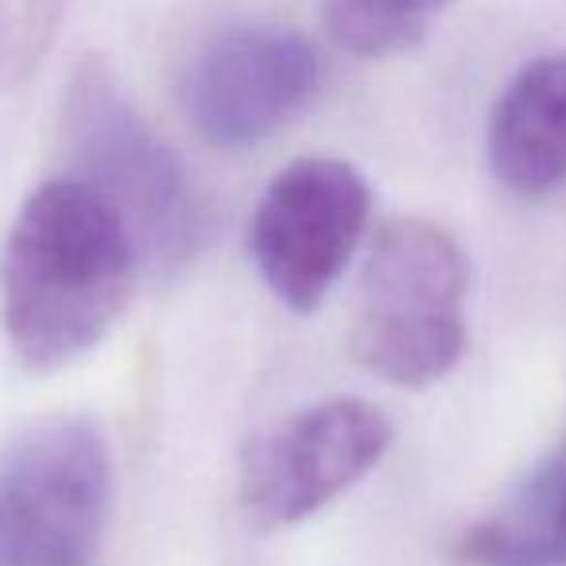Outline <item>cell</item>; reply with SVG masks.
Masks as SVG:
<instances>
[{
    "label": "cell",
    "mask_w": 566,
    "mask_h": 566,
    "mask_svg": "<svg viewBox=\"0 0 566 566\" xmlns=\"http://www.w3.org/2000/svg\"><path fill=\"white\" fill-rule=\"evenodd\" d=\"M140 256L120 218L59 175L20 202L0 249V331L28 373L97 349L133 303Z\"/></svg>",
    "instance_id": "cell-1"
},
{
    "label": "cell",
    "mask_w": 566,
    "mask_h": 566,
    "mask_svg": "<svg viewBox=\"0 0 566 566\" xmlns=\"http://www.w3.org/2000/svg\"><path fill=\"white\" fill-rule=\"evenodd\" d=\"M470 260L427 218H388L369 244L357 283L349 354L396 388H431L458 369L465 331Z\"/></svg>",
    "instance_id": "cell-3"
},
{
    "label": "cell",
    "mask_w": 566,
    "mask_h": 566,
    "mask_svg": "<svg viewBox=\"0 0 566 566\" xmlns=\"http://www.w3.org/2000/svg\"><path fill=\"white\" fill-rule=\"evenodd\" d=\"M66 175L86 182L128 229L140 272L179 275L198 256L206 210L187 164L148 125L102 55H86L71 74L59 113Z\"/></svg>",
    "instance_id": "cell-2"
},
{
    "label": "cell",
    "mask_w": 566,
    "mask_h": 566,
    "mask_svg": "<svg viewBox=\"0 0 566 566\" xmlns=\"http://www.w3.org/2000/svg\"><path fill=\"white\" fill-rule=\"evenodd\" d=\"M66 0H0V86H24L48 59Z\"/></svg>",
    "instance_id": "cell-11"
},
{
    "label": "cell",
    "mask_w": 566,
    "mask_h": 566,
    "mask_svg": "<svg viewBox=\"0 0 566 566\" xmlns=\"http://www.w3.org/2000/svg\"><path fill=\"white\" fill-rule=\"evenodd\" d=\"M373 218V190L354 164L307 156L287 164L260 195L249 252L268 292L295 315H315Z\"/></svg>",
    "instance_id": "cell-6"
},
{
    "label": "cell",
    "mask_w": 566,
    "mask_h": 566,
    "mask_svg": "<svg viewBox=\"0 0 566 566\" xmlns=\"http://www.w3.org/2000/svg\"><path fill=\"white\" fill-rule=\"evenodd\" d=\"M396 439L385 408L334 396L264 427L237 458V501L256 532H283L365 481Z\"/></svg>",
    "instance_id": "cell-5"
},
{
    "label": "cell",
    "mask_w": 566,
    "mask_h": 566,
    "mask_svg": "<svg viewBox=\"0 0 566 566\" xmlns=\"http://www.w3.org/2000/svg\"><path fill=\"white\" fill-rule=\"evenodd\" d=\"M454 0H323L334 43L357 59H392L419 48Z\"/></svg>",
    "instance_id": "cell-10"
},
{
    "label": "cell",
    "mask_w": 566,
    "mask_h": 566,
    "mask_svg": "<svg viewBox=\"0 0 566 566\" xmlns=\"http://www.w3.org/2000/svg\"><path fill=\"white\" fill-rule=\"evenodd\" d=\"M318 86L323 59L307 35L275 24H237L190 59L182 109L213 148H252L307 113Z\"/></svg>",
    "instance_id": "cell-7"
},
{
    "label": "cell",
    "mask_w": 566,
    "mask_h": 566,
    "mask_svg": "<svg viewBox=\"0 0 566 566\" xmlns=\"http://www.w3.org/2000/svg\"><path fill=\"white\" fill-rule=\"evenodd\" d=\"M117 501L105 431L51 416L0 450V566H94Z\"/></svg>",
    "instance_id": "cell-4"
},
{
    "label": "cell",
    "mask_w": 566,
    "mask_h": 566,
    "mask_svg": "<svg viewBox=\"0 0 566 566\" xmlns=\"http://www.w3.org/2000/svg\"><path fill=\"white\" fill-rule=\"evenodd\" d=\"M458 566H566V447L454 539Z\"/></svg>",
    "instance_id": "cell-9"
},
{
    "label": "cell",
    "mask_w": 566,
    "mask_h": 566,
    "mask_svg": "<svg viewBox=\"0 0 566 566\" xmlns=\"http://www.w3.org/2000/svg\"><path fill=\"white\" fill-rule=\"evenodd\" d=\"M489 167L527 202L566 187V51L532 59L501 90L489 117Z\"/></svg>",
    "instance_id": "cell-8"
}]
</instances>
